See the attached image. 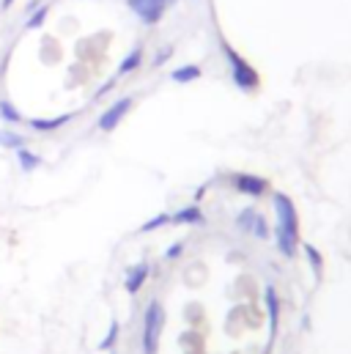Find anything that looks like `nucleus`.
Returning a JSON list of instances; mask_svg holds the SVG:
<instances>
[{
  "label": "nucleus",
  "mask_w": 351,
  "mask_h": 354,
  "mask_svg": "<svg viewBox=\"0 0 351 354\" xmlns=\"http://www.w3.org/2000/svg\"><path fill=\"white\" fill-rule=\"evenodd\" d=\"M274 245L283 259H294L299 250V214L285 192H274Z\"/></svg>",
  "instance_id": "nucleus-1"
},
{
  "label": "nucleus",
  "mask_w": 351,
  "mask_h": 354,
  "mask_svg": "<svg viewBox=\"0 0 351 354\" xmlns=\"http://www.w3.org/2000/svg\"><path fill=\"white\" fill-rule=\"evenodd\" d=\"M220 50H222V58H225V64H228V72H231L234 86L242 91V93H256L258 86H261V75H258V69H256L242 53H236L231 41L220 39Z\"/></svg>",
  "instance_id": "nucleus-2"
},
{
  "label": "nucleus",
  "mask_w": 351,
  "mask_h": 354,
  "mask_svg": "<svg viewBox=\"0 0 351 354\" xmlns=\"http://www.w3.org/2000/svg\"><path fill=\"white\" fill-rule=\"evenodd\" d=\"M162 327H165V310L162 302L151 299L143 310V330H140V346L143 354H157L160 349V338H162Z\"/></svg>",
  "instance_id": "nucleus-3"
},
{
  "label": "nucleus",
  "mask_w": 351,
  "mask_h": 354,
  "mask_svg": "<svg viewBox=\"0 0 351 354\" xmlns=\"http://www.w3.org/2000/svg\"><path fill=\"white\" fill-rule=\"evenodd\" d=\"M236 228L247 236H256V239H269L272 231H269V223L256 206H247L236 214Z\"/></svg>",
  "instance_id": "nucleus-4"
},
{
  "label": "nucleus",
  "mask_w": 351,
  "mask_h": 354,
  "mask_svg": "<svg viewBox=\"0 0 351 354\" xmlns=\"http://www.w3.org/2000/svg\"><path fill=\"white\" fill-rule=\"evenodd\" d=\"M132 104H135V96H121V99H115L102 115H99V121H96V127L102 129V132H115L118 129V124L126 118V113L132 110Z\"/></svg>",
  "instance_id": "nucleus-5"
},
{
  "label": "nucleus",
  "mask_w": 351,
  "mask_h": 354,
  "mask_svg": "<svg viewBox=\"0 0 351 354\" xmlns=\"http://www.w3.org/2000/svg\"><path fill=\"white\" fill-rule=\"evenodd\" d=\"M126 6H129L132 14H135L143 25H149V28L160 25V22L165 19V14H168V8H165L160 0H126Z\"/></svg>",
  "instance_id": "nucleus-6"
},
{
  "label": "nucleus",
  "mask_w": 351,
  "mask_h": 354,
  "mask_svg": "<svg viewBox=\"0 0 351 354\" xmlns=\"http://www.w3.org/2000/svg\"><path fill=\"white\" fill-rule=\"evenodd\" d=\"M231 187L242 195H250V198H263L269 192V181L261 176H253V174H231Z\"/></svg>",
  "instance_id": "nucleus-7"
},
{
  "label": "nucleus",
  "mask_w": 351,
  "mask_h": 354,
  "mask_svg": "<svg viewBox=\"0 0 351 354\" xmlns=\"http://www.w3.org/2000/svg\"><path fill=\"white\" fill-rule=\"evenodd\" d=\"M149 277H151V266L149 261H140V264L129 266L126 272H124V288H126V294H140V288L149 283Z\"/></svg>",
  "instance_id": "nucleus-8"
},
{
  "label": "nucleus",
  "mask_w": 351,
  "mask_h": 354,
  "mask_svg": "<svg viewBox=\"0 0 351 354\" xmlns=\"http://www.w3.org/2000/svg\"><path fill=\"white\" fill-rule=\"evenodd\" d=\"M263 302H266V313H269V349H272L274 335H277V324H280V299H277L274 286H266Z\"/></svg>",
  "instance_id": "nucleus-9"
},
{
  "label": "nucleus",
  "mask_w": 351,
  "mask_h": 354,
  "mask_svg": "<svg viewBox=\"0 0 351 354\" xmlns=\"http://www.w3.org/2000/svg\"><path fill=\"white\" fill-rule=\"evenodd\" d=\"M200 223H203V212L198 203H187L176 214H171V225H200Z\"/></svg>",
  "instance_id": "nucleus-10"
},
{
  "label": "nucleus",
  "mask_w": 351,
  "mask_h": 354,
  "mask_svg": "<svg viewBox=\"0 0 351 354\" xmlns=\"http://www.w3.org/2000/svg\"><path fill=\"white\" fill-rule=\"evenodd\" d=\"M140 66H143V47H132V50L126 53V58L118 64V69H115V77H126V75L137 72Z\"/></svg>",
  "instance_id": "nucleus-11"
},
{
  "label": "nucleus",
  "mask_w": 351,
  "mask_h": 354,
  "mask_svg": "<svg viewBox=\"0 0 351 354\" xmlns=\"http://www.w3.org/2000/svg\"><path fill=\"white\" fill-rule=\"evenodd\" d=\"M72 118H75V113H66V115H58V118H33V121H28V127L33 132H55V129L66 127Z\"/></svg>",
  "instance_id": "nucleus-12"
},
{
  "label": "nucleus",
  "mask_w": 351,
  "mask_h": 354,
  "mask_svg": "<svg viewBox=\"0 0 351 354\" xmlns=\"http://www.w3.org/2000/svg\"><path fill=\"white\" fill-rule=\"evenodd\" d=\"M203 77V69L198 66V64H184V66H178L171 72V80L178 83V86H184V83H195V80H200Z\"/></svg>",
  "instance_id": "nucleus-13"
},
{
  "label": "nucleus",
  "mask_w": 351,
  "mask_h": 354,
  "mask_svg": "<svg viewBox=\"0 0 351 354\" xmlns=\"http://www.w3.org/2000/svg\"><path fill=\"white\" fill-rule=\"evenodd\" d=\"M47 17H50V6H47V3H41L39 8H33V11L28 14L25 28H28V30H39V28L47 22Z\"/></svg>",
  "instance_id": "nucleus-14"
},
{
  "label": "nucleus",
  "mask_w": 351,
  "mask_h": 354,
  "mask_svg": "<svg viewBox=\"0 0 351 354\" xmlns=\"http://www.w3.org/2000/svg\"><path fill=\"white\" fill-rule=\"evenodd\" d=\"M14 154H17V162H19V168H22L25 174H30V171H36V168L41 165V157L33 154V151H28V149H17Z\"/></svg>",
  "instance_id": "nucleus-15"
},
{
  "label": "nucleus",
  "mask_w": 351,
  "mask_h": 354,
  "mask_svg": "<svg viewBox=\"0 0 351 354\" xmlns=\"http://www.w3.org/2000/svg\"><path fill=\"white\" fill-rule=\"evenodd\" d=\"M165 225H171V214H168V212H162V214L146 220V223L137 228V234H151V231H160V228H165Z\"/></svg>",
  "instance_id": "nucleus-16"
},
{
  "label": "nucleus",
  "mask_w": 351,
  "mask_h": 354,
  "mask_svg": "<svg viewBox=\"0 0 351 354\" xmlns=\"http://www.w3.org/2000/svg\"><path fill=\"white\" fill-rule=\"evenodd\" d=\"M0 118L6 121V124H22V113L14 107V102H8V99H0Z\"/></svg>",
  "instance_id": "nucleus-17"
},
{
  "label": "nucleus",
  "mask_w": 351,
  "mask_h": 354,
  "mask_svg": "<svg viewBox=\"0 0 351 354\" xmlns=\"http://www.w3.org/2000/svg\"><path fill=\"white\" fill-rule=\"evenodd\" d=\"M0 146H3V149L17 151V149H25V138H22V135H17V132L0 129Z\"/></svg>",
  "instance_id": "nucleus-18"
},
{
  "label": "nucleus",
  "mask_w": 351,
  "mask_h": 354,
  "mask_svg": "<svg viewBox=\"0 0 351 354\" xmlns=\"http://www.w3.org/2000/svg\"><path fill=\"white\" fill-rule=\"evenodd\" d=\"M305 256H307V261H310V269H313V274H316V277H321V272H324L321 253H319L313 245H305Z\"/></svg>",
  "instance_id": "nucleus-19"
},
{
  "label": "nucleus",
  "mask_w": 351,
  "mask_h": 354,
  "mask_svg": "<svg viewBox=\"0 0 351 354\" xmlns=\"http://www.w3.org/2000/svg\"><path fill=\"white\" fill-rule=\"evenodd\" d=\"M115 344H118V322H110V330H107L104 341L99 344V352H113Z\"/></svg>",
  "instance_id": "nucleus-20"
},
{
  "label": "nucleus",
  "mask_w": 351,
  "mask_h": 354,
  "mask_svg": "<svg viewBox=\"0 0 351 354\" xmlns=\"http://www.w3.org/2000/svg\"><path fill=\"white\" fill-rule=\"evenodd\" d=\"M181 253H184V242H173L168 250H165V261H176V259H181Z\"/></svg>",
  "instance_id": "nucleus-21"
},
{
  "label": "nucleus",
  "mask_w": 351,
  "mask_h": 354,
  "mask_svg": "<svg viewBox=\"0 0 351 354\" xmlns=\"http://www.w3.org/2000/svg\"><path fill=\"white\" fill-rule=\"evenodd\" d=\"M171 55H173V47L168 44V47H162L160 53H157V58H154V66H162L165 61H171Z\"/></svg>",
  "instance_id": "nucleus-22"
},
{
  "label": "nucleus",
  "mask_w": 351,
  "mask_h": 354,
  "mask_svg": "<svg viewBox=\"0 0 351 354\" xmlns=\"http://www.w3.org/2000/svg\"><path fill=\"white\" fill-rule=\"evenodd\" d=\"M11 6H14V0H0V8H3V11H8Z\"/></svg>",
  "instance_id": "nucleus-23"
},
{
  "label": "nucleus",
  "mask_w": 351,
  "mask_h": 354,
  "mask_svg": "<svg viewBox=\"0 0 351 354\" xmlns=\"http://www.w3.org/2000/svg\"><path fill=\"white\" fill-rule=\"evenodd\" d=\"M160 3H162L165 8H173V6H176V3H178V0H160Z\"/></svg>",
  "instance_id": "nucleus-24"
},
{
  "label": "nucleus",
  "mask_w": 351,
  "mask_h": 354,
  "mask_svg": "<svg viewBox=\"0 0 351 354\" xmlns=\"http://www.w3.org/2000/svg\"><path fill=\"white\" fill-rule=\"evenodd\" d=\"M107 354H115V349H113V352H107Z\"/></svg>",
  "instance_id": "nucleus-25"
}]
</instances>
